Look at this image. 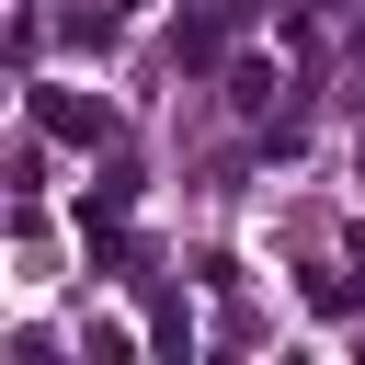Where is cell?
I'll return each instance as SVG.
<instances>
[{
  "label": "cell",
  "instance_id": "4",
  "mask_svg": "<svg viewBox=\"0 0 365 365\" xmlns=\"http://www.w3.org/2000/svg\"><path fill=\"white\" fill-rule=\"evenodd\" d=\"M148 342H160V354H194V308H182V297H148Z\"/></svg>",
  "mask_w": 365,
  "mask_h": 365
},
{
  "label": "cell",
  "instance_id": "2",
  "mask_svg": "<svg viewBox=\"0 0 365 365\" xmlns=\"http://www.w3.org/2000/svg\"><path fill=\"white\" fill-rule=\"evenodd\" d=\"M240 23H251V0H194V11L171 23V57H182V68H228Z\"/></svg>",
  "mask_w": 365,
  "mask_h": 365
},
{
  "label": "cell",
  "instance_id": "1",
  "mask_svg": "<svg viewBox=\"0 0 365 365\" xmlns=\"http://www.w3.org/2000/svg\"><path fill=\"white\" fill-rule=\"evenodd\" d=\"M34 137H57V148H114V103H103V91H68V80H34Z\"/></svg>",
  "mask_w": 365,
  "mask_h": 365
},
{
  "label": "cell",
  "instance_id": "5",
  "mask_svg": "<svg viewBox=\"0 0 365 365\" xmlns=\"http://www.w3.org/2000/svg\"><path fill=\"white\" fill-rule=\"evenodd\" d=\"M354 171H365V137H354Z\"/></svg>",
  "mask_w": 365,
  "mask_h": 365
},
{
  "label": "cell",
  "instance_id": "3",
  "mask_svg": "<svg viewBox=\"0 0 365 365\" xmlns=\"http://www.w3.org/2000/svg\"><path fill=\"white\" fill-rule=\"evenodd\" d=\"M285 91H297V80H285L274 57H240V68H228V114H251V125H262V114H274Z\"/></svg>",
  "mask_w": 365,
  "mask_h": 365
}]
</instances>
